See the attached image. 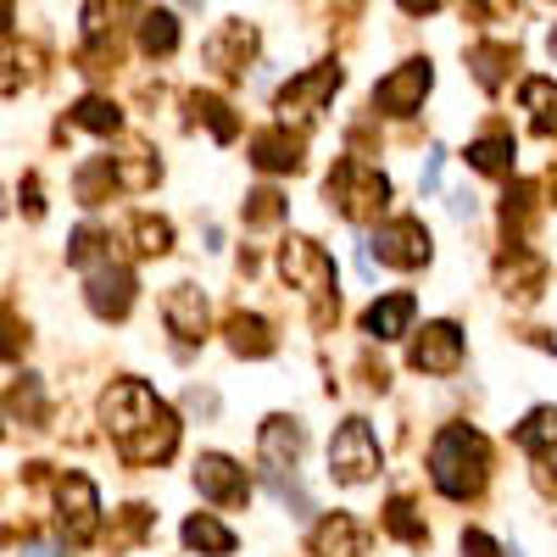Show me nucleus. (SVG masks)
<instances>
[{
  "label": "nucleus",
  "instance_id": "nucleus-13",
  "mask_svg": "<svg viewBox=\"0 0 557 557\" xmlns=\"http://www.w3.org/2000/svg\"><path fill=\"white\" fill-rule=\"evenodd\" d=\"M368 246H374L380 262H391V268H424L430 262V228L418 223V218H396Z\"/></svg>",
  "mask_w": 557,
  "mask_h": 557
},
{
  "label": "nucleus",
  "instance_id": "nucleus-25",
  "mask_svg": "<svg viewBox=\"0 0 557 557\" xmlns=\"http://www.w3.org/2000/svg\"><path fill=\"white\" fill-rule=\"evenodd\" d=\"M513 441H519L524 451H535V457L557 451V407H530L524 424L513 430Z\"/></svg>",
  "mask_w": 557,
  "mask_h": 557
},
{
  "label": "nucleus",
  "instance_id": "nucleus-42",
  "mask_svg": "<svg viewBox=\"0 0 557 557\" xmlns=\"http://www.w3.org/2000/svg\"><path fill=\"white\" fill-rule=\"evenodd\" d=\"M23 196H28V201H23V207H28V218H39V212H45V201H39V178H28V184H23Z\"/></svg>",
  "mask_w": 557,
  "mask_h": 557
},
{
  "label": "nucleus",
  "instance_id": "nucleus-40",
  "mask_svg": "<svg viewBox=\"0 0 557 557\" xmlns=\"http://www.w3.org/2000/svg\"><path fill=\"white\" fill-rule=\"evenodd\" d=\"M441 162H446V151H441V146H430V162H424V178H418V190H424V196H430V190H435V184H441Z\"/></svg>",
  "mask_w": 557,
  "mask_h": 557
},
{
  "label": "nucleus",
  "instance_id": "nucleus-45",
  "mask_svg": "<svg viewBox=\"0 0 557 557\" xmlns=\"http://www.w3.org/2000/svg\"><path fill=\"white\" fill-rule=\"evenodd\" d=\"M552 196H557V168H552Z\"/></svg>",
  "mask_w": 557,
  "mask_h": 557
},
{
  "label": "nucleus",
  "instance_id": "nucleus-1",
  "mask_svg": "<svg viewBox=\"0 0 557 557\" xmlns=\"http://www.w3.org/2000/svg\"><path fill=\"white\" fill-rule=\"evenodd\" d=\"M101 424L117 441V451L139 469H157L178 446V412L146 385V380H117L101 396Z\"/></svg>",
  "mask_w": 557,
  "mask_h": 557
},
{
  "label": "nucleus",
  "instance_id": "nucleus-32",
  "mask_svg": "<svg viewBox=\"0 0 557 557\" xmlns=\"http://www.w3.org/2000/svg\"><path fill=\"white\" fill-rule=\"evenodd\" d=\"M107 184L117 190V173H112V157H96L84 173H78V201L84 207H101V196H107Z\"/></svg>",
  "mask_w": 557,
  "mask_h": 557
},
{
  "label": "nucleus",
  "instance_id": "nucleus-5",
  "mask_svg": "<svg viewBox=\"0 0 557 557\" xmlns=\"http://www.w3.org/2000/svg\"><path fill=\"white\" fill-rule=\"evenodd\" d=\"M330 474L341 485H362V480L380 474V441H374V430H368V418H346V424L335 430V441H330Z\"/></svg>",
  "mask_w": 557,
  "mask_h": 557
},
{
  "label": "nucleus",
  "instance_id": "nucleus-43",
  "mask_svg": "<svg viewBox=\"0 0 557 557\" xmlns=\"http://www.w3.org/2000/svg\"><path fill=\"white\" fill-rule=\"evenodd\" d=\"M451 212H457V218H474V196L457 190V196H451Z\"/></svg>",
  "mask_w": 557,
  "mask_h": 557
},
{
  "label": "nucleus",
  "instance_id": "nucleus-24",
  "mask_svg": "<svg viewBox=\"0 0 557 557\" xmlns=\"http://www.w3.org/2000/svg\"><path fill=\"white\" fill-rule=\"evenodd\" d=\"M519 101H524L535 134H557V84H552V78H524Z\"/></svg>",
  "mask_w": 557,
  "mask_h": 557
},
{
  "label": "nucleus",
  "instance_id": "nucleus-12",
  "mask_svg": "<svg viewBox=\"0 0 557 557\" xmlns=\"http://www.w3.org/2000/svg\"><path fill=\"white\" fill-rule=\"evenodd\" d=\"M407 362L418 368V374H457V368H462V330H457V323H446V318L430 323V330L412 341Z\"/></svg>",
  "mask_w": 557,
  "mask_h": 557
},
{
  "label": "nucleus",
  "instance_id": "nucleus-20",
  "mask_svg": "<svg viewBox=\"0 0 557 557\" xmlns=\"http://www.w3.org/2000/svg\"><path fill=\"white\" fill-rule=\"evenodd\" d=\"M228 346H235V357H273V330H268V318L235 312V318H228Z\"/></svg>",
  "mask_w": 557,
  "mask_h": 557
},
{
  "label": "nucleus",
  "instance_id": "nucleus-26",
  "mask_svg": "<svg viewBox=\"0 0 557 557\" xmlns=\"http://www.w3.org/2000/svg\"><path fill=\"white\" fill-rule=\"evenodd\" d=\"M469 67H474V78H480L485 89H502L507 67H519V51H513V45H474Z\"/></svg>",
  "mask_w": 557,
  "mask_h": 557
},
{
  "label": "nucleus",
  "instance_id": "nucleus-11",
  "mask_svg": "<svg viewBox=\"0 0 557 557\" xmlns=\"http://www.w3.org/2000/svg\"><path fill=\"white\" fill-rule=\"evenodd\" d=\"M301 451H307V430L296 424V418H285V412L262 418V430H257V457H262V469H268V474L296 469Z\"/></svg>",
  "mask_w": 557,
  "mask_h": 557
},
{
  "label": "nucleus",
  "instance_id": "nucleus-44",
  "mask_svg": "<svg viewBox=\"0 0 557 557\" xmlns=\"http://www.w3.org/2000/svg\"><path fill=\"white\" fill-rule=\"evenodd\" d=\"M12 28V7H0V34H7Z\"/></svg>",
  "mask_w": 557,
  "mask_h": 557
},
{
  "label": "nucleus",
  "instance_id": "nucleus-38",
  "mask_svg": "<svg viewBox=\"0 0 557 557\" xmlns=\"http://www.w3.org/2000/svg\"><path fill=\"white\" fill-rule=\"evenodd\" d=\"M23 351H28V330L17 323V312L0 307V362H12V357H23Z\"/></svg>",
  "mask_w": 557,
  "mask_h": 557
},
{
  "label": "nucleus",
  "instance_id": "nucleus-23",
  "mask_svg": "<svg viewBox=\"0 0 557 557\" xmlns=\"http://www.w3.org/2000/svg\"><path fill=\"white\" fill-rule=\"evenodd\" d=\"M112 173H117L123 190H151V184L162 178V162H157L146 146H128L123 157H112Z\"/></svg>",
  "mask_w": 557,
  "mask_h": 557
},
{
  "label": "nucleus",
  "instance_id": "nucleus-22",
  "mask_svg": "<svg viewBox=\"0 0 557 557\" xmlns=\"http://www.w3.org/2000/svg\"><path fill=\"white\" fill-rule=\"evenodd\" d=\"M184 546H196L207 557H228L235 552V530L218 524L212 513H196V519H184Z\"/></svg>",
  "mask_w": 557,
  "mask_h": 557
},
{
  "label": "nucleus",
  "instance_id": "nucleus-27",
  "mask_svg": "<svg viewBox=\"0 0 557 557\" xmlns=\"http://www.w3.org/2000/svg\"><path fill=\"white\" fill-rule=\"evenodd\" d=\"M469 168L474 173H513V134H485L469 146Z\"/></svg>",
  "mask_w": 557,
  "mask_h": 557
},
{
  "label": "nucleus",
  "instance_id": "nucleus-35",
  "mask_svg": "<svg viewBox=\"0 0 557 557\" xmlns=\"http://www.w3.org/2000/svg\"><path fill=\"white\" fill-rule=\"evenodd\" d=\"M101 246H107V240H101V228H89V223H84L78 235L67 240V262H73V268H96V262H107Z\"/></svg>",
  "mask_w": 557,
  "mask_h": 557
},
{
  "label": "nucleus",
  "instance_id": "nucleus-10",
  "mask_svg": "<svg viewBox=\"0 0 557 557\" xmlns=\"http://www.w3.org/2000/svg\"><path fill=\"white\" fill-rule=\"evenodd\" d=\"M196 491L218 507H240L251 496V480L235 457H223V451H201L196 457Z\"/></svg>",
  "mask_w": 557,
  "mask_h": 557
},
{
  "label": "nucleus",
  "instance_id": "nucleus-46",
  "mask_svg": "<svg viewBox=\"0 0 557 557\" xmlns=\"http://www.w3.org/2000/svg\"><path fill=\"white\" fill-rule=\"evenodd\" d=\"M552 51H557V28H552Z\"/></svg>",
  "mask_w": 557,
  "mask_h": 557
},
{
  "label": "nucleus",
  "instance_id": "nucleus-8",
  "mask_svg": "<svg viewBox=\"0 0 557 557\" xmlns=\"http://www.w3.org/2000/svg\"><path fill=\"white\" fill-rule=\"evenodd\" d=\"M134 273L123 268V262H96L89 268V278H84V296H89V312L96 318H107V323H117V318H128V307H134Z\"/></svg>",
  "mask_w": 557,
  "mask_h": 557
},
{
  "label": "nucleus",
  "instance_id": "nucleus-4",
  "mask_svg": "<svg viewBox=\"0 0 557 557\" xmlns=\"http://www.w3.org/2000/svg\"><path fill=\"white\" fill-rule=\"evenodd\" d=\"M330 201L351 218V223H368V218H380L385 212V201H391V178L380 173V168H368L362 157H346L335 173H330Z\"/></svg>",
  "mask_w": 557,
  "mask_h": 557
},
{
  "label": "nucleus",
  "instance_id": "nucleus-19",
  "mask_svg": "<svg viewBox=\"0 0 557 557\" xmlns=\"http://www.w3.org/2000/svg\"><path fill=\"white\" fill-rule=\"evenodd\" d=\"M496 273H502V285H519V296H524V301L546 285V262H541L535 251H524V246L507 251V257L496 262Z\"/></svg>",
  "mask_w": 557,
  "mask_h": 557
},
{
  "label": "nucleus",
  "instance_id": "nucleus-17",
  "mask_svg": "<svg viewBox=\"0 0 557 557\" xmlns=\"http://www.w3.org/2000/svg\"><path fill=\"white\" fill-rule=\"evenodd\" d=\"M412 312H418V301L407 290H391L362 312V330H368V341H401L412 330Z\"/></svg>",
  "mask_w": 557,
  "mask_h": 557
},
{
  "label": "nucleus",
  "instance_id": "nucleus-21",
  "mask_svg": "<svg viewBox=\"0 0 557 557\" xmlns=\"http://www.w3.org/2000/svg\"><path fill=\"white\" fill-rule=\"evenodd\" d=\"M190 117L212 128L218 146H228V139L240 134V117H235V107H228L223 96H201V89H196V96H190Z\"/></svg>",
  "mask_w": 557,
  "mask_h": 557
},
{
  "label": "nucleus",
  "instance_id": "nucleus-18",
  "mask_svg": "<svg viewBox=\"0 0 557 557\" xmlns=\"http://www.w3.org/2000/svg\"><path fill=\"white\" fill-rule=\"evenodd\" d=\"M312 552L318 557H362L368 552V530L351 513H330V519L312 530Z\"/></svg>",
  "mask_w": 557,
  "mask_h": 557
},
{
  "label": "nucleus",
  "instance_id": "nucleus-9",
  "mask_svg": "<svg viewBox=\"0 0 557 557\" xmlns=\"http://www.w3.org/2000/svg\"><path fill=\"white\" fill-rule=\"evenodd\" d=\"M430 84H435V73H430V62H424V57H418V62H401L391 78H380V84H374V107H380V112H391V117H407V112L424 107Z\"/></svg>",
  "mask_w": 557,
  "mask_h": 557
},
{
  "label": "nucleus",
  "instance_id": "nucleus-37",
  "mask_svg": "<svg viewBox=\"0 0 557 557\" xmlns=\"http://www.w3.org/2000/svg\"><path fill=\"white\" fill-rule=\"evenodd\" d=\"M530 201H535V190H530V184H513V190L502 196V223H507V235L530 223Z\"/></svg>",
  "mask_w": 557,
  "mask_h": 557
},
{
  "label": "nucleus",
  "instance_id": "nucleus-14",
  "mask_svg": "<svg viewBox=\"0 0 557 557\" xmlns=\"http://www.w3.org/2000/svg\"><path fill=\"white\" fill-rule=\"evenodd\" d=\"M251 57H257V28L251 23H223L207 39V67H218L223 78H240Z\"/></svg>",
  "mask_w": 557,
  "mask_h": 557
},
{
  "label": "nucleus",
  "instance_id": "nucleus-16",
  "mask_svg": "<svg viewBox=\"0 0 557 557\" xmlns=\"http://www.w3.org/2000/svg\"><path fill=\"white\" fill-rule=\"evenodd\" d=\"M301 151H307V139L290 134V128H262L251 134V162L262 173H296L301 168Z\"/></svg>",
  "mask_w": 557,
  "mask_h": 557
},
{
  "label": "nucleus",
  "instance_id": "nucleus-31",
  "mask_svg": "<svg viewBox=\"0 0 557 557\" xmlns=\"http://www.w3.org/2000/svg\"><path fill=\"white\" fill-rule=\"evenodd\" d=\"M73 123L89 128V134H117V128H123V112H117L112 101H101V96H84V101L73 107Z\"/></svg>",
  "mask_w": 557,
  "mask_h": 557
},
{
  "label": "nucleus",
  "instance_id": "nucleus-30",
  "mask_svg": "<svg viewBox=\"0 0 557 557\" xmlns=\"http://www.w3.org/2000/svg\"><path fill=\"white\" fill-rule=\"evenodd\" d=\"M385 530L396 535V541H407V546H418V541H430V530H424V513L407 502V496H396L391 507H385Z\"/></svg>",
  "mask_w": 557,
  "mask_h": 557
},
{
  "label": "nucleus",
  "instance_id": "nucleus-34",
  "mask_svg": "<svg viewBox=\"0 0 557 557\" xmlns=\"http://www.w3.org/2000/svg\"><path fill=\"white\" fill-rule=\"evenodd\" d=\"M278 218H285V196H278V190H251L246 196V223L251 228H268Z\"/></svg>",
  "mask_w": 557,
  "mask_h": 557
},
{
  "label": "nucleus",
  "instance_id": "nucleus-33",
  "mask_svg": "<svg viewBox=\"0 0 557 557\" xmlns=\"http://www.w3.org/2000/svg\"><path fill=\"white\" fill-rule=\"evenodd\" d=\"M12 407H17V418H28V430H45V385L34 374H23L12 385Z\"/></svg>",
  "mask_w": 557,
  "mask_h": 557
},
{
  "label": "nucleus",
  "instance_id": "nucleus-36",
  "mask_svg": "<svg viewBox=\"0 0 557 557\" xmlns=\"http://www.w3.org/2000/svg\"><path fill=\"white\" fill-rule=\"evenodd\" d=\"M146 530H151V507H123L117 513V530H112V546H134V541H146Z\"/></svg>",
  "mask_w": 557,
  "mask_h": 557
},
{
  "label": "nucleus",
  "instance_id": "nucleus-29",
  "mask_svg": "<svg viewBox=\"0 0 557 557\" xmlns=\"http://www.w3.org/2000/svg\"><path fill=\"white\" fill-rule=\"evenodd\" d=\"M134 251H139V257H168V251H173V223L139 212V218H134Z\"/></svg>",
  "mask_w": 557,
  "mask_h": 557
},
{
  "label": "nucleus",
  "instance_id": "nucleus-6",
  "mask_svg": "<svg viewBox=\"0 0 557 557\" xmlns=\"http://www.w3.org/2000/svg\"><path fill=\"white\" fill-rule=\"evenodd\" d=\"M335 89H341V62H318V67H307L301 78H290L285 89H278V128L312 123L323 107H330Z\"/></svg>",
  "mask_w": 557,
  "mask_h": 557
},
{
  "label": "nucleus",
  "instance_id": "nucleus-2",
  "mask_svg": "<svg viewBox=\"0 0 557 557\" xmlns=\"http://www.w3.org/2000/svg\"><path fill=\"white\" fill-rule=\"evenodd\" d=\"M485 474H491L485 435L469 430V424H446L435 435V446H430V480H435V491L451 496V502H469V496L485 491Z\"/></svg>",
  "mask_w": 557,
  "mask_h": 557
},
{
  "label": "nucleus",
  "instance_id": "nucleus-41",
  "mask_svg": "<svg viewBox=\"0 0 557 557\" xmlns=\"http://www.w3.org/2000/svg\"><path fill=\"white\" fill-rule=\"evenodd\" d=\"M23 557H67V546H62V541L34 535V541H23Z\"/></svg>",
  "mask_w": 557,
  "mask_h": 557
},
{
  "label": "nucleus",
  "instance_id": "nucleus-28",
  "mask_svg": "<svg viewBox=\"0 0 557 557\" xmlns=\"http://www.w3.org/2000/svg\"><path fill=\"white\" fill-rule=\"evenodd\" d=\"M178 45V17L173 12H146L139 17V51L146 57H173Z\"/></svg>",
  "mask_w": 557,
  "mask_h": 557
},
{
  "label": "nucleus",
  "instance_id": "nucleus-7",
  "mask_svg": "<svg viewBox=\"0 0 557 557\" xmlns=\"http://www.w3.org/2000/svg\"><path fill=\"white\" fill-rule=\"evenodd\" d=\"M57 507H62V530L67 541H96L101 530V491L89 474H62L57 480Z\"/></svg>",
  "mask_w": 557,
  "mask_h": 557
},
{
  "label": "nucleus",
  "instance_id": "nucleus-15",
  "mask_svg": "<svg viewBox=\"0 0 557 557\" xmlns=\"http://www.w3.org/2000/svg\"><path fill=\"white\" fill-rule=\"evenodd\" d=\"M162 318H168V330L184 341V346H196V341H207V296L196 290V285H173L168 290V301H162Z\"/></svg>",
  "mask_w": 557,
  "mask_h": 557
},
{
  "label": "nucleus",
  "instance_id": "nucleus-3",
  "mask_svg": "<svg viewBox=\"0 0 557 557\" xmlns=\"http://www.w3.org/2000/svg\"><path fill=\"white\" fill-rule=\"evenodd\" d=\"M278 273L290 278V290H301L312 301V323H330L341 312V301H335V262H330L323 246L290 235L285 246H278Z\"/></svg>",
  "mask_w": 557,
  "mask_h": 557
},
{
  "label": "nucleus",
  "instance_id": "nucleus-39",
  "mask_svg": "<svg viewBox=\"0 0 557 557\" xmlns=\"http://www.w3.org/2000/svg\"><path fill=\"white\" fill-rule=\"evenodd\" d=\"M462 557H502V546L480 530H462Z\"/></svg>",
  "mask_w": 557,
  "mask_h": 557
}]
</instances>
